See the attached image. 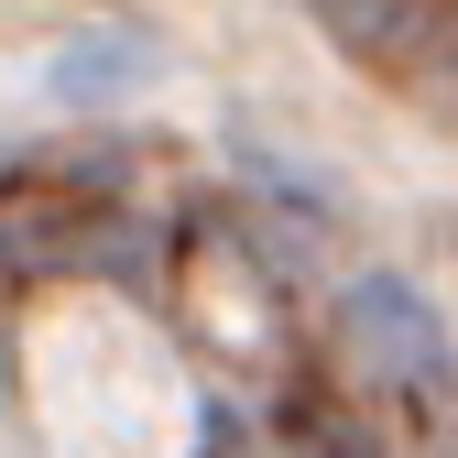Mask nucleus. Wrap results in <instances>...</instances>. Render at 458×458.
<instances>
[{
    "instance_id": "f257e3e1",
    "label": "nucleus",
    "mask_w": 458,
    "mask_h": 458,
    "mask_svg": "<svg viewBox=\"0 0 458 458\" xmlns=\"http://www.w3.org/2000/svg\"><path fill=\"white\" fill-rule=\"evenodd\" d=\"M142 77H153V55H142V44H77L66 98H109V88H142Z\"/></svg>"
}]
</instances>
